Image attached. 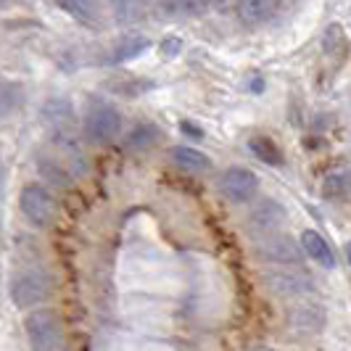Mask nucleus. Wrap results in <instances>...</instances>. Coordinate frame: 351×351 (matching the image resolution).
Masks as SVG:
<instances>
[{
	"label": "nucleus",
	"instance_id": "obj_1",
	"mask_svg": "<svg viewBox=\"0 0 351 351\" xmlns=\"http://www.w3.org/2000/svg\"><path fill=\"white\" fill-rule=\"evenodd\" d=\"M51 293H53L51 278L45 272H40V269H24L11 282V299L21 309L45 304V301L51 299Z\"/></svg>",
	"mask_w": 351,
	"mask_h": 351
},
{
	"label": "nucleus",
	"instance_id": "obj_2",
	"mask_svg": "<svg viewBox=\"0 0 351 351\" xmlns=\"http://www.w3.org/2000/svg\"><path fill=\"white\" fill-rule=\"evenodd\" d=\"M32 351H58L61 349V322L53 309H37L24 322Z\"/></svg>",
	"mask_w": 351,
	"mask_h": 351
},
{
	"label": "nucleus",
	"instance_id": "obj_3",
	"mask_svg": "<svg viewBox=\"0 0 351 351\" xmlns=\"http://www.w3.org/2000/svg\"><path fill=\"white\" fill-rule=\"evenodd\" d=\"M122 127V117L119 111L111 104H104V101H95V104L88 108V117H85V135H88L93 143H108L117 138Z\"/></svg>",
	"mask_w": 351,
	"mask_h": 351
},
{
	"label": "nucleus",
	"instance_id": "obj_4",
	"mask_svg": "<svg viewBox=\"0 0 351 351\" xmlns=\"http://www.w3.org/2000/svg\"><path fill=\"white\" fill-rule=\"evenodd\" d=\"M19 206H21V214L35 228L51 225L53 214H56V201H53V195L43 185H27L21 191V195H19Z\"/></svg>",
	"mask_w": 351,
	"mask_h": 351
},
{
	"label": "nucleus",
	"instance_id": "obj_5",
	"mask_svg": "<svg viewBox=\"0 0 351 351\" xmlns=\"http://www.w3.org/2000/svg\"><path fill=\"white\" fill-rule=\"evenodd\" d=\"M222 193L228 195L232 204H246L251 201L256 191H259V180L251 169H243V167H232L222 175V182H219Z\"/></svg>",
	"mask_w": 351,
	"mask_h": 351
},
{
	"label": "nucleus",
	"instance_id": "obj_6",
	"mask_svg": "<svg viewBox=\"0 0 351 351\" xmlns=\"http://www.w3.org/2000/svg\"><path fill=\"white\" fill-rule=\"evenodd\" d=\"M256 254L262 256L264 262L280 264V267H296L301 264V251L299 246L285 235H275V238H264L262 243L256 246Z\"/></svg>",
	"mask_w": 351,
	"mask_h": 351
},
{
	"label": "nucleus",
	"instance_id": "obj_7",
	"mask_svg": "<svg viewBox=\"0 0 351 351\" xmlns=\"http://www.w3.org/2000/svg\"><path fill=\"white\" fill-rule=\"evenodd\" d=\"M264 280L269 282V288L275 293H282V296H296V293H304L309 291V278H304L299 269H275V272H267Z\"/></svg>",
	"mask_w": 351,
	"mask_h": 351
},
{
	"label": "nucleus",
	"instance_id": "obj_8",
	"mask_svg": "<svg viewBox=\"0 0 351 351\" xmlns=\"http://www.w3.org/2000/svg\"><path fill=\"white\" fill-rule=\"evenodd\" d=\"M64 8L74 14L77 19L88 21V24H101L111 8H117L114 0H61Z\"/></svg>",
	"mask_w": 351,
	"mask_h": 351
},
{
	"label": "nucleus",
	"instance_id": "obj_9",
	"mask_svg": "<svg viewBox=\"0 0 351 351\" xmlns=\"http://www.w3.org/2000/svg\"><path fill=\"white\" fill-rule=\"evenodd\" d=\"M301 248L306 251V256H309L312 262L322 264V267H328V269L335 267L333 248L328 246V241H325L319 232H315V230H304V232H301Z\"/></svg>",
	"mask_w": 351,
	"mask_h": 351
},
{
	"label": "nucleus",
	"instance_id": "obj_10",
	"mask_svg": "<svg viewBox=\"0 0 351 351\" xmlns=\"http://www.w3.org/2000/svg\"><path fill=\"white\" fill-rule=\"evenodd\" d=\"M278 0H238V14L246 24H262L275 14Z\"/></svg>",
	"mask_w": 351,
	"mask_h": 351
},
{
	"label": "nucleus",
	"instance_id": "obj_11",
	"mask_svg": "<svg viewBox=\"0 0 351 351\" xmlns=\"http://www.w3.org/2000/svg\"><path fill=\"white\" fill-rule=\"evenodd\" d=\"M322 195L333 198V201H343L351 195V169H335L325 177L322 182Z\"/></svg>",
	"mask_w": 351,
	"mask_h": 351
},
{
	"label": "nucleus",
	"instance_id": "obj_12",
	"mask_svg": "<svg viewBox=\"0 0 351 351\" xmlns=\"http://www.w3.org/2000/svg\"><path fill=\"white\" fill-rule=\"evenodd\" d=\"M172 158H175L177 167H182V169H188V172H206L211 167V161L201 151H193V148H175L172 151Z\"/></svg>",
	"mask_w": 351,
	"mask_h": 351
},
{
	"label": "nucleus",
	"instance_id": "obj_13",
	"mask_svg": "<svg viewBox=\"0 0 351 351\" xmlns=\"http://www.w3.org/2000/svg\"><path fill=\"white\" fill-rule=\"evenodd\" d=\"M248 148L254 151V156L262 158L264 164H272V167H280L282 164V154L280 148L272 143V138H264V135H256L248 141Z\"/></svg>",
	"mask_w": 351,
	"mask_h": 351
},
{
	"label": "nucleus",
	"instance_id": "obj_14",
	"mask_svg": "<svg viewBox=\"0 0 351 351\" xmlns=\"http://www.w3.org/2000/svg\"><path fill=\"white\" fill-rule=\"evenodd\" d=\"M282 217H285V211L278 206V204H272V201H264L259 209L251 214V222H254V228H262V230H272L278 228L282 222Z\"/></svg>",
	"mask_w": 351,
	"mask_h": 351
},
{
	"label": "nucleus",
	"instance_id": "obj_15",
	"mask_svg": "<svg viewBox=\"0 0 351 351\" xmlns=\"http://www.w3.org/2000/svg\"><path fill=\"white\" fill-rule=\"evenodd\" d=\"M19 106H21V88L16 82L0 80V119H8L11 114H16Z\"/></svg>",
	"mask_w": 351,
	"mask_h": 351
},
{
	"label": "nucleus",
	"instance_id": "obj_16",
	"mask_svg": "<svg viewBox=\"0 0 351 351\" xmlns=\"http://www.w3.org/2000/svg\"><path fill=\"white\" fill-rule=\"evenodd\" d=\"M158 138L156 127H148V124H143V127H138L132 135H130V141H127V145H132V148H148L151 143Z\"/></svg>",
	"mask_w": 351,
	"mask_h": 351
},
{
	"label": "nucleus",
	"instance_id": "obj_17",
	"mask_svg": "<svg viewBox=\"0 0 351 351\" xmlns=\"http://www.w3.org/2000/svg\"><path fill=\"white\" fill-rule=\"evenodd\" d=\"M145 45H148V40L132 37V40H127L122 48L114 53V61H127V58H132V56H138V53L145 51Z\"/></svg>",
	"mask_w": 351,
	"mask_h": 351
},
{
	"label": "nucleus",
	"instance_id": "obj_18",
	"mask_svg": "<svg viewBox=\"0 0 351 351\" xmlns=\"http://www.w3.org/2000/svg\"><path fill=\"white\" fill-rule=\"evenodd\" d=\"M40 172L45 177H51L56 185H66L69 182V177L64 172V167H56L53 161H40Z\"/></svg>",
	"mask_w": 351,
	"mask_h": 351
},
{
	"label": "nucleus",
	"instance_id": "obj_19",
	"mask_svg": "<svg viewBox=\"0 0 351 351\" xmlns=\"http://www.w3.org/2000/svg\"><path fill=\"white\" fill-rule=\"evenodd\" d=\"M228 0H180V5L188 11V14H204L209 11L211 5H225Z\"/></svg>",
	"mask_w": 351,
	"mask_h": 351
},
{
	"label": "nucleus",
	"instance_id": "obj_20",
	"mask_svg": "<svg viewBox=\"0 0 351 351\" xmlns=\"http://www.w3.org/2000/svg\"><path fill=\"white\" fill-rule=\"evenodd\" d=\"M185 127V132H191V135H195V138H201V132L195 130V127H191V124H182Z\"/></svg>",
	"mask_w": 351,
	"mask_h": 351
},
{
	"label": "nucleus",
	"instance_id": "obj_21",
	"mask_svg": "<svg viewBox=\"0 0 351 351\" xmlns=\"http://www.w3.org/2000/svg\"><path fill=\"white\" fill-rule=\"evenodd\" d=\"M346 256H349V264H351V243L346 246Z\"/></svg>",
	"mask_w": 351,
	"mask_h": 351
},
{
	"label": "nucleus",
	"instance_id": "obj_22",
	"mask_svg": "<svg viewBox=\"0 0 351 351\" xmlns=\"http://www.w3.org/2000/svg\"><path fill=\"white\" fill-rule=\"evenodd\" d=\"M0 185H3V164H0Z\"/></svg>",
	"mask_w": 351,
	"mask_h": 351
}]
</instances>
